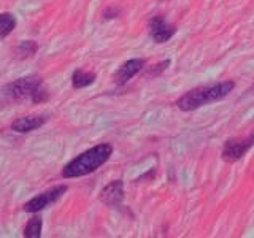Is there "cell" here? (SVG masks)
<instances>
[{
	"label": "cell",
	"instance_id": "cell-1",
	"mask_svg": "<svg viewBox=\"0 0 254 238\" xmlns=\"http://www.w3.org/2000/svg\"><path fill=\"white\" fill-rule=\"evenodd\" d=\"M111 153H113V146L108 145V143H100V145L84 151L83 154L76 156L73 161H70L64 167L62 177L78 178V177H84V175H89L105 164L110 159Z\"/></svg>",
	"mask_w": 254,
	"mask_h": 238
},
{
	"label": "cell",
	"instance_id": "cell-2",
	"mask_svg": "<svg viewBox=\"0 0 254 238\" xmlns=\"http://www.w3.org/2000/svg\"><path fill=\"white\" fill-rule=\"evenodd\" d=\"M2 95L6 100L13 102L30 100L34 103H42L48 100L50 92L46 91L43 81L38 76H24L13 83H8L2 89Z\"/></svg>",
	"mask_w": 254,
	"mask_h": 238
},
{
	"label": "cell",
	"instance_id": "cell-3",
	"mask_svg": "<svg viewBox=\"0 0 254 238\" xmlns=\"http://www.w3.org/2000/svg\"><path fill=\"white\" fill-rule=\"evenodd\" d=\"M234 87H235L234 81L218 83L208 87H197V89L189 91L181 99H178L177 105L181 111H192L206 105V103H213L224 99L226 95H229V92H232Z\"/></svg>",
	"mask_w": 254,
	"mask_h": 238
},
{
	"label": "cell",
	"instance_id": "cell-4",
	"mask_svg": "<svg viewBox=\"0 0 254 238\" xmlns=\"http://www.w3.org/2000/svg\"><path fill=\"white\" fill-rule=\"evenodd\" d=\"M67 190H68V187L65 184L54 186L51 189L45 190V192L38 194L37 197L30 198V200L22 206V210L27 211V213H38V211H42V210L46 208V206H50V205L58 202L59 198L67 192Z\"/></svg>",
	"mask_w": 254,
	"mask_h": 238
},
{
	"label": "cell",
	"instance_id": "cell-5",
	"mask_svg": "<svg viewBox=\"0 0 254 238\" xmlns=\"http://www.w3.org/2000/svg\"><path fill=\"white\" fill-rule=\"evenodd\" d=\"M253 145H254V130L246 138H235L226 141L224 148H222V159L226 162H237Z\"/></svg>",
	"mask_w": 254,
	"mask_h": 238
},
{
	"label": "cell",
	"instance_id": "cell-6",
	"mask_svg": "<svg viewBox=\"0 0 254 238\" xmlns=\"http://www.w3.org/2000/svg\"><path fill=\"white\" fill-rule=\"evenodd\" d=\"M175 26L167 22L161 16H154L153 19L149 21V35L154 40L156 43H165L175 35Z\"/></svg>",
	"mask_w": 254,
	"mask_h": 238
},
{
	"label": "cell",
	"instance_id": "cell-7",
	"mask_svg": "<svg viewBox=\"0 0 254 238\" xmlns=\"http://www.w3.org/2000/svg\"><path fill=\"white\" fill-rule=\"evenodd\" d=\"M145 59H130V60H127L124 62L121 67H119L116 70V73L113 75V79H115V83L116 84H126L127 81H130V79L135 76V75H138L140 71L143 70V67H145Z\"/></svg>",
	"mask_w": 254,
	"mask_h": 238
},
{
	"label": "cell",
	"instance_id": "cell-8",
	"mask_svg": "<svg viewBox=\"0 0 254 238\" xmlns=\"http://www.w3.org/2000/svg\"><path fill=\"white\" fill-rule=\"evenodd\" d=\"M100 200L108 206H118L124 200V186L123 181H111L100 192Z\"/></svg>",
	"mask_w": 254,
	"mask_h": 238
},
{
	"label": "cell",
	"instance_id": "cell-9",
	"mask_svg": "<svg viewBox=\"0 0 254 238\" xmlns=\"http://www.w3.org/2000/svg\"><path fill=\"white\" fill-rule=\"evenodd\" d=\"M48 121L46 115H29V116H22L18 118L16 121L11 124V129L18 133H29L32 130L42 127Z\"/></svg>",
	"mask_w": 254,
	"mask_h": 238
},
{
	"label": "cell",
	"instance_id": "cell-10",
	"mask_svg": "<svg viewBox=\"0 0 254 238\" xmlns=\"http://www.w3.org/2000/svg\"><path fill=\"white\" fill-rule=\"evenodd\" d=\"M95 73L92 71H86V70H76L73 75H71V84H73L75 89H83V87L91 86L95 81Z\"/></svg>",
	"mask_w": 254,
	"mask_h": 238
},
{
	"label": "cell",
	"instance_id": "cell-11",
	"mask_svg": "<svg viewBox=\"0 0 254 238\" xmlns=\"http://www.w3.org/2000/svg\"><path fill=\"white\" fill-rule=\"evenodd\" d=\"M16 21L14 14L11 13H2L0 14V38H5L11 34V32L16 29Z\"/></svg>",
	"mask_w": 254,
	"mask_h": 238
},
{
	"label": "cell",
	"instance_id": "cell-12",
	"mask_svg": "<svg viewBox=\"0 0 254 238\" xmlns=\"http://www.w3.org/2000/svg\"><path fill=\"white\" fill-rule=\"evenodd\" d=\"M42 227H43L42 218L34 216L27 222V226L24 227V237H27V238H40V235H42Z\"/></svg>",
	"mask_w": 254,
	"mask_h": 238
},
{
	"label": "cell",
	"instance_id": "cell-13",
	"mask_svg": "<svg viewBox=\"0 0 254 238\" xmlns=\"http://www.w3.org/2000/svg\"><path fill=\"white\" fill-rule=\"evenodd\" d=\"M37 51V43L32 42V40H27V42H22L18 48V53L22 54L21 58H29V56L35 54Z\"/></svg>",
	"mask_w": 254,
	"mask_h": 238
}]
</instances>
